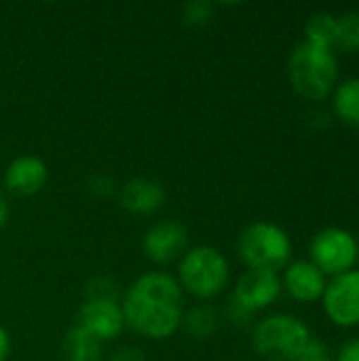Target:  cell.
<instances>
[{
	"instance_id": "ba28073f",
	"label": "cell",
	"mask_w": 359,
	"mask_h": 361,
	"mask_svg": "<svg viewBox=\"0 0 359 361\" xmlns=\"http://www.w3.org/2000/svg\"><path fill=\"white\" fill-rule=\"evenodd\" d=\"M188 228L178 220H163L144 235V254L154 264H169L188 252Z\"/></svg>"
},
{
	"instance_id": "603a6c76",
	"label": "cell",
	"mask_w": 359,
	"mask_h": 361,
	"mask_svg": "<svg viewBox=\"0 0 359 361\" xmlns=\"http://www.w3.org/2000/svg\"><path fill=\"white\" fill-rule=\"evenodd\" d=\"M110 361H144V357H142L140 351H135V349H131V347H125V349L116 351Z\"/></svg>"
},
{
	"instance_id": "8992f818",
	"label": "cell",
	"mask_w": 359,
	"mask_h": 361,
	"mask_svg": "<svg viewBox=\"0 0 359 361\" xmlns=\"http://www.w3.org/2000/svg\"><path fill=\"white\" fill-rule=\"evenodd\" d=\"M359 256L358 239L339 226L320 231L311 241V262L324 275H343L353 269Z\"/></svg>"
},
{
	"instance_id": "30bf717a",
	"label": "cell",
	"mask_w": 359,
	"mask_h": 361,
	"mask_svg": "<svg viewBox=\"0 0 359 361\" xmlns=\"http://www.w3.org/2000/svg\"><path fill=\"white\" fill-rule=\"evenodd\" d=\"M281 294V281L275 273L245 271L235 286V300L248 311L256 313L271 307Z\"/></svg>"
},
{
	"instance_id": "7402d4cb",
	"label": "cell",
	"mask_w": 359,
	"mask_h": 361,
	"mask_svg": "<svg viewBox=\"0 0 359 361\" xmlns=\"http://www.w3.org/2000/svg\"><path fill=\"white\" fill-rule=\"evenodd\" d=\"M339 361H359V336L343 345V349L339 351Z\"/></svg>"
},
{
	"instance_id": "ac0fdd59",
	"label": "cell",
	"mask_w": 359,
	"mask_h": 361,
	"mask_svg": "<svg viewBox=\"0 0 359 361\" xmlns=\"http://www.w3.org/2000/svg\"><path fill=\"white\" fill-rule=\"evenodd\" d=\"M334 47L347 53H359V11H347L336 17Z\"/></svg>"
},
{
	"instance_id": "484cf974",
	"label": "cell",
	"mask_w": 359,
	"mask_h": 361,
	"mask_svg": "<svg viewBox=\"0 0 359 361\" xmlns=\"http://www.w3.org/2000/svg\"><path fill=\"white\" fill-rule=\"evenodd\" d=\"M317 361H332L330 357H324V360H317Z\"/></svg>"
},
{
	"instance_id": "5b68a950",
	"label": "cell",
	"mask_w": 359,
	"mask_h": 361,
	"mask_svg": "<svg viewBox=\"0 0 359 361\" xmlns=\"http://www.w3.org/2000/svg\"><path fill=\"white\" fill-rule=\"evenodd\" d=\"M180 288L197 298H214L229 283V262L212 245H197L180 260Z\"/></svg>"
},
{
	"instance_id": "7a4b0ae2",
	"label": "cell",
	"mask_w": 359,
	"mask_h": 361,
	"mask_svg": "<svg viewBox=\"0 0 359 361\" xmlns=\"http://www.w3.org/2000/svg\"><path fill=\"white\" fill-rule=\"evenodd\" d=\"M288 78L300 97L322 102L336 89L339 59L332 49L305 40L296 44L288 57Z\"/></svg>"
},
{
	"instance_id": "9c48e42d",
	"label": "cell",
	"mask_w": 359,
	"mask_h": 361,
	"mask_svg": "<svg viewBox=\"0 0 359 361\" xmlns=\"http://www.w3.org/2000/svg\"><path fill=\"white\" fill-rule=\"evenodd\" d=\"M78 326L102 343L114 341L125 328L123 309L118 300H87L78 311Z\"/></svg>"
},
{
	"instance_id": "52a82bcc",
	"label": "cell",
	"mask_w": 359,
	"mask_h": 361,
	"mask_svg": "<svg viewBox=\"0 0 359 361\" xmlns=\"http://www.w3.org/2000/svg\"><path fill=\"white\" fill-rule=\"evenodd\" d=\"M324 311L341 328L359 326V271L336 275L324 290Z\"/></svg>"
},
{
	"instance_id": "9a60e30c",
	"label": "cell",
	"mask_w": 359,
	"mask_h": 361,
	"mask_svg": "<svg viewBox=\"0 0 359 361\" xmlns=\"http://www.w3.org/2000/svg\"><path fill=\"white\" fill-rule=\"evenodd\" d=\"M334 114L349 127L359 131V76L347 78L334 89Z\"/></svg>"
},
{
	"instance_id": "d6986e66",
	"label": "cell",
	"mask_w": 359,
	"mask_h": 361,
	"mask_svg": "<svg viewBox=\"0 0 359 361\" xmlns=\"http://www.w3.org/2000/svg\"><path fill=\"white\" fill-rule=\"evenodd\" d=\"M214 15V4L212 2H203V0H197V2H188L184 4L182 8V17L188 25H203L212 19Z\"/></svg>"
},
{
	"instance_id": "8fae6325",
	"label": "cell",
	"mask_w": 359,
	"mask_h": 361,
	"mask_svg": "<svg viewBox=\"0 0 359 361\" xmlns=\"http://www.w3.org/2000/svg\"><path fill=\"white\" fill-rule=\"evenodd\" d=\"M49 180V169L42 159L34 154L17 157L8 163L4 171V186L15 197H32L44 188Z\"/></svg>"
},
{
	"instance_id": "277c9868",
	"label": "cell",
	"mask_w": 359,
	"mask_h": 361,
	"mask_svg": "<svg viewBox=\"0 0 359 361\" xmlns=\"http://www.w3.org/2000/svg\"><path fill=\"white\" fill-rule=\"evenodd\" d=\"M237 252L250 271L279 273L290 264L292 241L288 233L273 222H254L239 235Z\"/></svg>"
},
{
	"instance_id": "44dd1931",
	"label": "cell",
	"mask_w": 359,
	"mask_h": 361,
	"mask_svg": "<svg viewBox=\"0 0 359 361\" xmlns=\"http://www.w3.org/2000/svg\"><path fill=\"white\" fill-rule=\"evenodd\" d=\"M229 305H231V307H229V311H231V319H233L235 324H245V322L254 315L252 311H248L245 307H241L235 298H233Z\"/></svg>"
},
{
	"instance_id": "5bb4252c",
	"label": "cell",
	"mask_w": 359,
	"mask_h": 361,
	"mask_svg": "<svg viewBox=\"0 0 359 361\" xmlns=\"http://www.w3.org/2000/svg\"><path fill=\"white\" fill-rule=\"evenodd\" d=\"M102 341L89 334L85 328L74 326L63 338V357L66 361H99L102 360Z\"/></svg>"
},
{
	"instance_id": "cb8c5ba5",
	"label": "cell",
	"mask_w": 359,
	"mask_h": 361,
	"mask_svg": "<svg viewBox=\"0 0 359 361\" xmlns=\"http://www.w3.org/2000/svg\"><path fill=\"white\" fill-rule=\"evenodd\" d=\"M11 355V336L8 332L0 326V361H6Z\"/></svg>"
},
{
	"instance_id": "4fadbf2b",
	"label": "cell",
	"mask_w": 359,
	"mask_h": 361,
	"mask_svg": "<svg viewBox=\"0 0 359 361\" xmlns=\"http://www.w3.org/2000/svg\"><path fill=\"white\" fill-rule=\"evenodd\" d=\"M121 207L135 216H148L165 203V188L152 178H133L121 188Z\"/></svg>"
},
{
	"instance_id": "e0dca14e",
	"label": "cell",
	"mask_w": 359,
	"mask_h": 361,
	"mask_svg": "<svg viewBox=\"0 0 359 361\" xmlns=\"http://www.w3.org/2000/svg\"><path fill=\"white\" fill-rule=\"evenodd\" d=\"M182 324H184L186 332L193 338L203 341V338H209L216 332V328H218V315H216V311L212 307L199 305V307H193L188 313H184Z\"/></svg>"
},
{
	"instance_id": "d4e9b609",
	"label": "cell",
	"mask_w": 359,
	"mask_h": 361,
	"mask_svg": "<svg viewBox=\"0 0 359 361\" xmlns=\"http://www.w3.org/2000/svg\"><path fill=\"white\" fill-rule=\"evenodd\" d=\"M6 222H8V205H6V201L0 197V231L6 226Z\"/></svg>"
},
{
	"instance_id": "7c38bea8",
	"label": "cell",
	"mask_w": 359,
	"mask_h": 361,
	"mask_svg": "<svg viewBox=\"0 0 359 361\" xmlns=\"http://www.w3.org/2000/svg\"><path fill=\"white\" fill-rule=\"evenodd\" d=\"M284 288L298 302H315L324 296L326 275L311 260H296L286 267Z\"/></svg>"
},
{
	"instance_id": "ffe728a7",
	"label": "cell",
	"mask_w": 359,
	"mask_h": 361,
	"mask_svg": "<svg viewBox=\"0 0 359 361\" xmlns=\"http://www.w3.org/2000/svg\"><path fill=\"white\" fill-rule=\"evenodd\" d=\"M87 300H118L116 286L110 279H93L87 286Z\"/></svg>"
},
{
	"instance_id": "3957f363",
	"label": "cell",
	"mask_w": 359,
	"mask_h": 361,
	"mask_svg": "<svg viewBox=\"0 0 359 361\" xmlns=\"http://www.w3.org/2000/svg\"><path fill=\"white\" fill-rule=\"evenodd\" d=\"M311 341L313 336L305 322L288 313L264 317L252 334L256 353L269 361H298Z\"/></svg>"
},
{
	"instance_id": "2e32d148",
	"label": "cell",
	"mask_w": 359,
	"mask_h": 361,
	"mask_svg": "<svg viewBox=\"0 0 359 361\" xmlns=\"http://www.w3.org/2000/svg\"><path fill=\"white\" fill-rule=\"evenodd\" d=\"M305 34H307V42L332 49L336 42V15L328 11L311 15L305 25Z\"/></svg>"
},
{
	"instance_id": "6da1fadb",
	"label": "cell",
	"mask_w": 359,
	"mask_h": 361,
	"mask_svg": "<svg viewBox=\"0 0 359 361\" xmlns=\"http://www.w3.org/2000/svg\"><path fill=\"white\" fill-rule=\"evenodd\" d=\"M125 326L150 341L169 338L184 317V294L180 283L159 271L138 277L123 298Z\"/></svg>"
}]
</instances>
